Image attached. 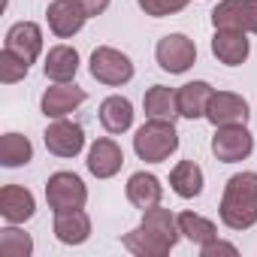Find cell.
<instances>
[{
  "instance_id": "obj_1",
  "label": "cell",
  "mask_w": 257,
  "mask_h": 257,
  "mask_svg": "<svg viewBox=\"0 0 257 257\" xmlns=\"http://www.w3.org/2000/svg\"><path fill=\"white\" fill-rule=\"evenodd\" d=\"M179 236H182L179 218H173L170 209L152 206V209H146V218L137 230L124 233L121 245L137 257H164L176 248Z\"/></svg>"
},
{
  "instance_id": "obj_2",
  "label": "cell",
  "mask_w": 257,
  "mask_h": 257,
  "mask_svg": "<svg viewBox=\"0 0 257 257\" xmlns=\"http://www.w3.org/2000/svg\"><path fill=\"white\" fill-rule=\"evenodd\" d=\"M221 221L230 230H248L257 224V173H236L224 185Z\"/></svg>"
},
{
  "instance_id": "obj_3",
  "label": "cell",
  "mask_w": 257,
  "mask_h": 257,
  "mask_svg": "<svg viewBox=\"0 0 257 257\" xmlns=\"http://www.w3.org/2000/svg\"><path fill=\"white\" fill-rule=\"evenodd\" d=\"M179 149V134L173 121H158V118H149L137 137H134V152L140 155V161L146 164H161L167 161L173 152Z\"/></svg>"
},
{
  "instance_id": "obj_4",
  "label": "cell",
  "mask_w": 257,
  "mask_h": 257,
  "mask_svg": "<svg viewBox=\"0 0 257 257\" xmlns=\"http://www.w3.org/2000/svg\"><path fill=\"white\" fill-rule=\"evenodd\" d=\"M91 76L97 82L115 88V85H124V82L134 79V64H131V58H127L124 52H118L112 46H100L91 55Z\"/></svg>"
},
{
  "instance_id": "obj_5",
  "label": "cell",
  "mask_w": 257,
  "mask_h": 257,
  "mask_svg": "<svg viewBox=\"0 0 257 257\" xmlns=\"http://www.w3.org/2000/svg\"><path fill=\"white\" fill-rule=\"evenodd\" d=\"M46 200L55 212H70V209H82L88 200V188L76 173H55L46 182Z\"/></svg>"
},
{
  "instance_id": "obj_6",
  "label": "cell",
  "mask_w": 257,
  "mask_h": 257,
  "mask_svg": "<svg viewBox=\"0 0 257 257\" xmlns=\"http://www.w3.org/2000/svg\"><path fill=\"white\" fill-rule=\"evenodd\" d=\"M254 149V137L245 131V124H224L212 137V152L221 164H236L245 161Z\"/></svg>"
},
{
  "instance_id": "obj_7",
  "label": "cell",
  "mask_w": 257,
  "mask_h": 257,
  "mask_svg": "<svg viewBox=\"0 0 257 257\" xmlns=\"http://www.w3.org/2000/svg\"><path fill=\"white\" fill-rule=\"evenodd\" d=\"M212 25L242 34H257V0H221L212 10Z\"/></svg>"
},
{
  "instance_id": "obj_8",
  "label": "cell",
  "mask_w": 257,
  "mask_h": 257,
  "mask_svg": "<svg viewBox=\"0 0 257 257\" xmlns=\"http://www.w3.org/2000/svg\"><path fill=\"white\" fill-rule=\"evenodd\" d=\"M155 55H158L161 70H167V73H185L197 61V46L185 34H170V37H164L158 43Z\"/></svg>"
},
{
  "instance_id": "obj_9",
  "label": "cell",
  "mask_w": 257,
  "mask_h": 257,
  "mask_svg": "<svg viewBox=\"0 0 257 257\" xmlns=\"http://www.w3.org/2000/svg\"><path fill=\"white\" fill-rule=\"evenodd\" d=\"M46 149L58 158H76L82 149H85V131H82V124L76 121H64L58 118L55 124L46 127Z\"/></svg>"
},
{
  "instance_id": "obj_10",
  "label": "cell",
  "mask_w": 257,
  "mask_h": 257,
  "mask_svg": "<svg viewBox=\"0 0 257 257\" xmlns=\"http://www.w3.org/2000/svg\"><path fill=\"white\" fill-rule=\"evenodd\" d=\"M206 118H209L215 127H224V124H245V121H248V103H245V97H239V94H233V91H218V94H212V100H209Z\"/></svg>"
},
{
  "instance_id": "obj_11",
  "label": "cell",
  "mask_w": 257,
  "mask_h": 257,
  "mask_svg": "<svg viewBox=\"0 0 257 257\" xmlns=\"http://www.w3.org/2000/svg\"><path fill=\"white\" fill-rule=\"evenodd\" d=\"M85 91L79 88V85H70V82H58V85H52L46 94H43V115L46 118H64V115H70L76 106H82L85 103Z\"/></svg>"
},
{
  "instance_id": "obj_12",
  "label": "cell",
  "mask_w": 257,
  "mask_h": 257,
  "mask_svg": "<svg viewBox=\"0 0 257 257\" xmlns=\"http://www.w3.org/2000/svg\"><path fill=\"white\" fill-rule=\"evenodd\" d=\"M46 16H49V28L58 37H64V40L73 37V34H79L82 25H85V19H88V13L76 4V0H55V4H49Z\"/></svg>"
},
{
  "instance_id": "obj_13",
  "label": "cell",
  "mask_w": 257,
  "mask_h": 257,
  "mask_svg": "<svg viewBox=\"0 0 257 257\" xmlns=\"http://www.w3.org/2000/svg\"><path fill=\"white\" fill-rule=\"evenodd\" d=\"M4 49L16 52V55H22L28 64H34L37 55L43 52V31H40V25H34V22H19V25H13L10 34H7V46H4Z\"/></svg>"
},
{
  "instance_id": "obj_14",
  "label": "cell",
  "mask_w": 257,
  "mask_h": 257,
  "mask_svg": "<svg viewBox=\"0 0 257 257\" xmlns=\"http://www.w3.org/2000/svg\"><path fill=\"white\" fill-rule=\"evenodd\" d=\"M212 55L227 64V67H239L248 58V40L242 31H227V28H215L212 37Z\"/></svg>"
},
{
  "instance_id": "obj_15",
  "label": "cell",
  "mask_w": 257,
  "mask_h": 257,
  "mask_svg": "<svg viewBox=\"0 0 257 257\" xmlns=\"http://www.w3.org/2000/svg\"><path fill=\"white\" fill-rule=\"evenodd\" d=\"M34 194L22 185H7L0 191V215H4L10 224H25L34 215Z\"/></svg>"
},
{
  "instance_id": "obj_16",
  "label": "cell",
  "mask_w": 257,
  "mask_h": 257,
  "mask_svg": "<svg viewBox=\"0 0 257 257\" xmlns=\"http://www.w3.org/2000/svg\"><path fill=\"white\" fill-rule=\"evenodd\" d=\"M121 164H124V155L115 140H97L88 152V170L97 179H112L121 170Z\"/></svg>"
},
{
  "instance_id": "obj_17",
  "label": "cell",
  "mask_w": 257,
  "mask_h": 257,
  "mask_svg": "<svg viewBox=\"0 0 257 257\" xmlns=\"http://www.w3.org/2000/svg\"><path fill=\"white\" fill-rule=\"evenodd\" d=\"M55 236L64 245H82L91 236V218L82 209L55 212Z\"/></svg>"
},
{
  "instance_id": "obj_18",
  "label": "cell",
  "mask_w": 257,
  "mask_h": 257,
  "mask_svg": "<svg viewBox=\"0 0 257 257\" xmlns=\"http://www.w3.org/2000/svg\"><path fill=\"white\" fill-rule=\"evenodd\" d=\"M161 197H164V188L158 182V176L152 173H134L127 179V200H131L137 209H152V206H161Z\"/></svg>"
},
{
  "instance_id": "obj_19",
  "label": "cell",
  "mask_w": 257,
  "mask_h": 257,
  "mask_svg": "<svg viewBox=\"0 0 257 257\" xmlns=\"http://www.w3.org/2000/svg\"><path fill=\"white\" fill-rule=\"evenodd\" d=\"M176 94H179V115L194 121V118H206V109H209V100L215 91L209 82H188Z\"/></svg>"
},
{
  "instance_id": "obj_20",
  "label": "cell",
  "mask_w": 257,
  "mask_h": 257,
  "mask_svg": "<svg viewBox=\"0 0 257 257\" xmlns=\"http://www.w3.org/2000/svg\"><path fill=\"white\" fill-rule=\"evenodd\" d=\"M143 106H146L149 118H158V121H176L179 118V94L167 85L149 88L143 97Z\"/></svg>"
},
{
  "instance_id": "obj_21",
  "label": "cell",
  "mask_w": 257,
  "mask_h": 257,
  "mask_svg": "<svg viewBox=\"0 0 257 257\" xmlns=\"http://www.w3.org/2000/svg\"><path fill=\"white\" fill-rule=\"evenodd\" d=\"M100 124L109 134H124L134 124V106L127 97H106L100 103Z\"/></svg>"
},
{
  "instance_id": "obj_22",
  "label": "cell",
  "mask_w": 257,
  "mask_h": 257,
  "mask_svg": "<svg viewBox=\"0 0 257 257\" xmlns=\"http://www.w3.org/2000/svg\"><path fill=\"white\" fill-rule=\"evenodd\" d=\"M43 70L52 82H70L79 70V52L70 46H55V49H49Z\"/></svg>"
},
{
  "instance_id": "obj_23",
  "label": "cell",
  "mask_w": 257,
  "mask_h": 257,
  "mask_svg": "<svg viewBox=\"0 0 257 257\" xmlns=\"http://www.w3.org/2000/svg\"><path fill=\"white\" fill-rule=\"evenodd\" d=\"M170 185H173V191H176L179 197L191 200V197H197V194L203 191V170H200L194 161H182V164L173 167Z\"/></svg>"
},
{
  "instance_id": "obj_24",
  "label": "cell",
  "mask_w": 257,
  "mask_h": 257,
  "mask_svg": "<svg viewBox=\"0 0 257 257\" xmlns=\"http://www.w3.org/2000/svg\"><path fill=\"white\" fill-rule=\"evenodd\" d=\"M34 158V146L22 134H7L0 140V164L4 167H25Z\"/></svg>"
},
{
  "instance_id": "obj_25",
  "label": "cell",
  "mask_w": 257,
  "mask_h": 257,
  "mask_svg": "<svg viewBox=\"0 0 257 257\" xmlns=\"http://www.w3.org/2000/svg\"><path fill=\"white\" fill-rule=\"evenodd\" d=\"M179 230H182V236L191 239L194 245H206V242L218 239L215 224H212L209 218L197 215V212H182V215H179Z\"/></svg>"
},
{
  "instance_id": "obj_26",
  "label": "cell",
  "mask_w": 257,
  "mask_h": 257,
  "mask_svg": "<svg viewBox=\"0 0 257 257\" xmlns=\"http://www.w3.org/2000/svg\"><path fill=\"white\" fill-rule=\"evenodd\" d=\"M34 251V239L16 227L0 230V254L4 257H28Z\"/></svg>"
},
{
  "instance_id": "obj_27",
  "label": "cell",
  "mask_w": 257,
  "mask_h": 257,
  "mask_svg": "<svg viewBox=\"0 0 257 257\" xmlns=\"http://www.w3.org/2000/svg\"><path fill=\"white\" fill-rule=\"evenodd\" d=\"M28 70H31V64H28L22 55H16V52H10V49L0 52V82H4V85L22 82V79L28 76Z\"/></svg>"
},
{
  "instance_id": "obj_28",
  "label": "cell",
  "mask_w": 257,
  "mask_h": 257,
  "mask_svg": "<svg viewBox=\"0 0 257 257\" xmlns=\"http://www.w3.org/2000/svg\"><path fill=\"white\" fill-rule=\"evenodd\" d=\"M137 4L146 10V16L164 19V16H173V13L185 10V4H188V0H137Z\"/></svg>"
},
{
  "instance_id": "obj_29",
  "label": "cell",
  "mask_w": 257,
  "mask_h": 257,
  "mask_svg": "<svg viewBox=\"0 0 257 257\" xmlns=\"http://www.w3.org/2000/svg\"><path fill=\"white\" fill-rule=\"evenodd\" d=\"M200 254H203V257H215V254H239V251H236V245H230V242L212 239V242L200 245Z\"/></svg>"
},
{
  "instance_id": "obj_30",
  "label": "cell",
  "mask_w": 257,
  "mask_h": 257,
  "mask_svg": "<svg viewBox=\"0 0 257 257\" xmlns=\"http://www.w3.org/2000/svg\"><path fill=\"white\" fill-rule=\"evenodd\" d=\"M76 4L88 13V19L91 16H103L106 13V7H109V0H76Z\"/></svg>"
}]
</instances>
